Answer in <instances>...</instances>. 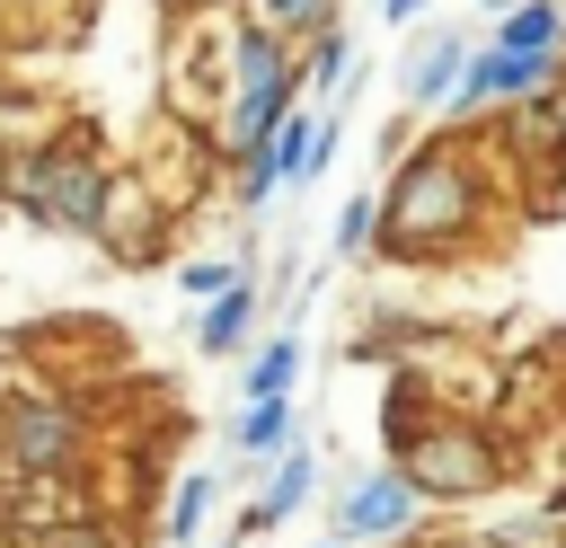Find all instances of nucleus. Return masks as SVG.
<instances>
[{
    "label": "nucleus",
    "mask_w": 566,
    "mask_h": 548,
    "mask_svg": "<svg viewBox=\"0 0 566 548\" xmlns=\"http://www.w3.org/2000/svg\"><path fill=\"white\" fill-rule=\"evenodd\" d=\"M486 221V168L469 141H424L398 159L389 194H380V239L389 256H451L460 239H478Z\"/></svg>",
    "instance_id": "obj_1"
},
{
    "label": "nucleus",
    "mask_w": 566,
    "mask_h": 548,
    "mask_svg": "<svg viewBox=\"0 0 566 548\" xmlns=\"http://www.w3.org/2000/svg\"><path fill=\"white\" fill-rule=\"evenodd\" d=\"M106 194H115V168L97 159L88 133H53L27 159H9V203L35 230H97L106 221Z\"/></svg>",
    "instance_id": "obj_2"
},
{
    "label": "nucleus",
    "mask_w": 566,
    "mask_h": 548,
    "mask_svg": "<svg viewBox=\"0 0 566 548\" xmlns=\"http://www.w3.org/2000/svg\"><path fill=\"white\" fill-rule=\"evenodd\" d=\"M389 468L416 486V504H469V495H486V486L504 477V451H495L486 424H469V415H451V407H424V415L389 442Z\"/></svg>",
    "instance_id": "obj_3"
},
{
    "label": "nucleus",
    "mask_w": 566,
    "mask_h": 548,
    "mask_svg": "<svg viewBox=\"0 0 566 548\" xmlns=\"http://www.w3.org/2000/svg\"><path fill=\"white\" fill-rule=\"evenodd\" d=\"M292 97H301V53H292L283 35H265L256 18L230 27V115H221L230 150H256V141L292 115Z\"/></svg>",
    "instance_id": "obj_4"
},
{
    "label": "nucleus",
    "mask_w": 566,
    "mask_h": 548,
    "mask_svg": "<svg viewBox=\"0 0 566 548\" xmlns=\"http://www.w3.org/2000/svg\"><path fill=\"white\" fill-rule=\"evenodd\" d=\"M88 451V415L71 398H9L0 407V468L9 477H71Z\"/></svg>",
    "instance_id": "obj_5"
},
{
    "label": "nucleus",
    "mask_w": 566,
    "mask_h": 548,
    "mask_svg": "<svg viewBox=\"0 0 566 548\" xmlns=\"http://www.w3.org/2000/svg\"><path fill=\"white\" fill-rule=\"evenodd\" d=\"M416 486L398 477V468H363L345 495H336V521H327V539L336 548H398V539H416Z\"/></svg>",
    "instance_id": "obj_6"
},
{
    "label": "nucleus",
    "mask_w": 566,
    "mask_h": 548,
    "mask_svg": "<svg viewBox=\"0 0 566 548\" xmlns=\"http://www.w3.org/2000/svg\"><path fill=\"white\" fill-rule=\"evenodd\" d=\"M548 88H557V62H522V53L478 44L469 71H460V88H451V106H460V115H486V106H539Z\"/></svg>",
    "instance_id": "obj_7"
},
{
    "label": "nucleus",
    "mask_w": 566,
    "mask_h": 548,
    "mask_svg": "<svg viewBox=\"0 0 566 548\" xmlns=\"http://www.w3.org/2000/svg\"><path fill=\"white\" fill-rule=\"evenodd\" d=\"M310 486H318V451H301V442H292V451H283V460L265 468V486H256V504H248V513L230 521V539H256V530H283V521H292V513L310 504Z\"/></svg>",
    "instance_id": "obj_8"
},
{
    "label": "nucleus",
    "mask_w": 566,
    "mask_h": 548,
    "mask_svg": "<svg viewBox=\"0 0 566 548\" xmlns=\"http://www.w3.org/2000/svg\"><path fill=\"white\" fill-rule=\"evenodd\" d=\"M469 53H478V44H469L460 27L424 35V44H416V62H407V80H398V97H407V106H451V88H460Z\"/></svg>",
    "instance_id": "obj_9"
},
{
    "label": "nucleus",
    "mask_w": 566,
    "mask_h": 548,
    "mask_svg": "<svg viewBox=\"0 0 566 548\" xmlns=\"http://www.w3.org/2000/svg\"><path fill=\"white\" fill-rule=\"evenodd\" d=\"M486 44H495V53H522V62H557V53H566V0H522V9H504V18L486 27Z\"/></svg>",
    "instance_id": "obj_10"
},
{
    "label": "nucleus",
    "mask_w": 566,
    "mask_h": 548,
    "mask_svg": "<svg viewBox=\"0 0 566 548\" xmlns=\"http://www.w3.org/2000/svg\"><path fill=\"white\" fill-rule=\"evenodd\" d=\"M292 380H301V336L283 327V336H265V345L248 354V380H239V407H274V398H292Z\"/></svg>",
    "instance_id": "obj_11"
},
{
    "label": "nucleus",
    "mask_w": 566,
    "mask_h": 548,
    "mask_svg": "<svg viewBox=\"0 0 566 548\" xmlns=\"http://www.w3.org/2000/svg\"><path fill=\"white\" fill-rule=\"evenodd\" d=\"M256 309H265V301H256V283H230V292L195 318V345H203V354H239V345L256 336Z\"/></svg>",
    "instance_id": "obj_12"
},
{
    "label": "nucleus",
    "mask_w": 566,
    "mask_h": 548,
    "mask_svg": "<svg viewBox=\"0 0 566 548\" xmlns=\"http://www.w3.org/2000/svg\"><path fill=\"white\" fill-rule=\"evenodd\" d=\"M230 451L274 468V460L292 451V398H274V407H239V415H230Z\"/></svg>",
    "instance_id": "obj_13"
},
{
    "label": "nucleus",
    "mask_w": 566,
    "mask_h": 548,
    "mask_svg": "<svg viewBox=\"0 0 566 548\" xmlns=\"http://www.w3.org/2000/svg\"><path fill=\"white\" fill-rule=\"evenodd\" d=\"M248 9H256V27H265V35H283L292 53H301V44H318V35L336 27V0H248Z\"/></svg>",
    "instance_id": "obj_14"
},
{
    "label": "nucleus",
    "mask_w": 566,
    "mask_h": 548,
    "mask_svg": "<svg viewBox=\"0 0 566 548\" xmlns=\"http://www.w3.org/2000/svg\"><path fill=\"white\" fill-rule=\"evenodd\" d=\"M203 513H212V468H195V477H177V495H168V521H159V539H168V548H195V530H203Z\"/></svg>",
    "instance_id": "obj_15"
},
{
    "label": "nucleus",
    "mask_w": 566,
    "mask_h": 548,
    "mask_svg": "<svg viewBox=\"0 0 566 548\" xmlns=\"http://www.w3.org/2000/svg\"><path fill=\"white\" fill-rule=\"evenodd\" d=\"M345 71H354V35L345 27H327L318 44H301V88L327 97V88H345Z\"/></svg>",
    "instance_id": "obj_16"
},
{
    "label": "nucleus",
    "mask_w": 566,
    "mask_h": 548,
    "mask_svg": "<svg viewBox=\"0 0 566 548\" xmlns=\"http://www.w3.org/2000/svg\"><path fill=\"white\" fill-rule=\"evenodd\" d=\"M371 239H380V194H354L345 212H336V256H371Z\"/></svg>",
    "instance_id": "obj_17"
},
{
    "label": "nucleus",
    "mask_w": 566,
    "mask_h": 548,
    "mask_svg": "<svg viewBox=\"0 0 566 548\" xmlns=\"http://www.w3.org/2000/svg\"><path fill=\"white\" fill-rule=\"evenodd\" d=\"M35 548H124V530H106L97 513H71V521H44Z\"/></svg>",
    "instance_id": "obj_18"
},
{
    "label": "nucleus",
    "mask_w": 566,
    "mask_h": 548,
    "mask_svg": "<svg viewBox=\"0 0 566 548\" xmlns=\"http://www.w3.org/2000/svg\"><path fill=\"white\" fill-rule=\"evenodd\" d=\"M177 283H186L195 301H221V292H230V283H248V274H239L230 256H186V265H177Z\"/></svg>",
    "instance_id": "obj_19"
},
{
    "label": "nucleus",
    "mask_w": 566,
    "mask_h": 548,
    "mask_svg": "<svg viewBox=\"0 0 566 548\" xmlns=\"http://www.w3.org/2000/svg\"><path fill=\"white\" fill-rule=\"evenodd\" d=\"M539 115H548V133H557V141H566V71H557V88H548V97H539Z\"/></svg>",
    "instance_id": "obj_20"
},
{
    "label": "nucleus",
    "mask_w": 566,
    "mask_h": 548,
    "mask_svg": "<svg viewBox=\"0 0 566 548\" xmlns=\"http://www.w3.org/2000/svg\"><path fill=\"white\" fill-rule=\"evenodd\" d=\"M424 9H433V0H380V18H389V27H407V18H424Z\"/></svg>",
    "instance_id": "obj_21"
},
{
    "label": "nucleus",
    "mask_w": 566,
    "mask_h": 548,
    "mask_svg": "<svg viewBox=\"0 0 566 548\" xmlns=\"http://www.w3.org/2000/svg\"><path fill=\"white\" fill-rule=\"evenodd\" d=\"M486 9H495V18H504V9H522V0H486Z\"/></svg>",
    "instance_id": "obj_22"
},
{
    "label": "nucleus",
    "mask_w": 566,
    "mask_h": 548,
    "mask_svg": "<svg viewBox=\"0 0 566 548\" xmlns=\"http://www.w3.org/2000/svg\"><path fill=\"white\" fill-rule=\"evenodd\" d=\"M0 203H9V159H0Z\"/></svg>",
    "instance_id": "obj_23"
},
{
    "label": "nucleus",
    "mask_w": 566,
    "mask_h": 548,
    "mask_svg": "<svg viewBox=\"0 0 566 548\" xmlns=\"http://www.w3.org/2000/svg\"><path fill=\"white\" fill-rule=\"evenodd\" d=\"M221 548H239V539H221Z\"/></svg>",
    "instance_id": "obj_24"
},
{
    "label": "nucleus",
    "mask_w": 566,
    "mask_h": 548,
    "mask_svg": "<svg viewBox=\"0 0 566 548\" xmlns=\"http://www.w3.org/2000/svg\"><path fill=\"white\" fill-rule=\"evenodd\" d=\"M557 71H566V53H557Z\"/></svg>",
    "instance_id": "obj_25"
},
{
    "label": "nucleus",
    "mask_w": 566,
    "mask_h": 548,
    "mask_svg": "<svg viewBox=\"0 0 566 548\" xmlns=\"http://www.w3.org/2000/svg\"><path fill=\"white\" fill-rule=\"evenodd\" d=\"M327 548H336V539H327Z\"/></svg>",
    "instance_id": "obj_26"
},
{
    "label": "nucleus",
    "mask_w": 566,
    "mask_h": 548,
    "mask_svg": "<svg viewBox=\"0 0 566 548\" xmlns=\"http://www.w3.org/2000/svg\"><path fill=\"white\" fill-rule=\"evenodd\" d=\"M486 548H495V539H486Z\"/></svg>",
    "instance_id": "obj_27"
}]
</instances>
